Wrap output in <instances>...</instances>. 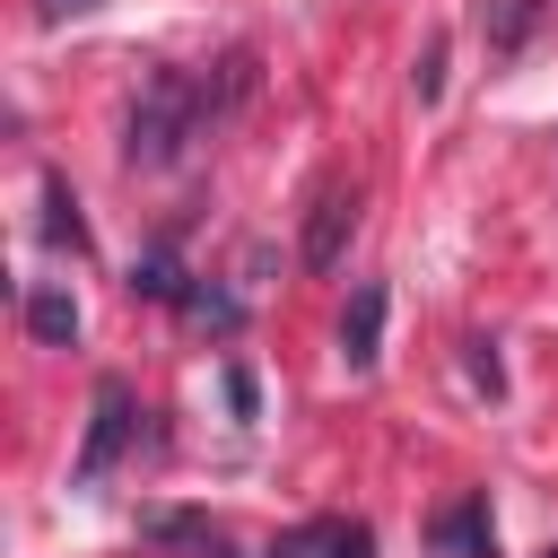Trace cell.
<instances>
[{"instance_id":"6da1fadb","label":"cell","mask_w":558,"mask_h":558,"mask_svg":"<svg viewBox=\"0 0 558 558\" xmlns=\"http://www.w3.org/2000/svg\"><path fill=\"white\" fill-rule=\"evenodd\" d=\"M262 87V52L253 44H227L218 61H166L140 78L131 113H122V166L131 174H166L183 166L209 131H227Z\"/></svg>"},{"instance_id":"7a4b0ae2","label":"cell","mask_w":558,"mask_h":558,"mask_svg":"<svg viewBox=\"0 0 558 558\" xmlns=\"http://www.w3.org/2000/svg\"><path fill=\"white\" fill-rule=\"evenodd\" d=\"M140 392H131V375H96V401H87V445H78V462H70V488L78 497H96L105 488V471L122 462V453H140Z\"/></svg>"},{"instance_id":"3957f363","label":"cell","mask_w":558,"mask_h":558,"mask_svg":"<svg viewBox=\"0 0 558 558\" xmlns=\"http://www.w3.org/2000/svg\"><path fill=\"white\" fill-rule=\"evenodd\" d=\"M357 218H366V192H357V183H323V192H314V218H305V235H296V262H305V270H340Z\"/></svg>"},{"instance_id":"277c9868","label":"cell","mask_w":558,"mask_h":558,"mask_svg":"<svg viewBox=\"0 0 558 558\" xmlns=\"http://www.w3.org/2000/svg\"><path fill=\"white\" fill-rule=\"evenodd\" d=\"M427 549L436 558H497V514H488V488H462L427 514Z\"/></svg>"},{"instance_id":"5b68a950","label":"cell","mask_w":558,"mask_h":558,"mask_svg":"<svg viewBox=\"0 0 558 558\" xmlns=\"http://www.w3.org/2000/svg\"><path fill=\"white\" fill-rule=\"evenodd\" d=\"M140 541L148 549H174V558H244L227 523L192 514V506H140Z\"/></svg>"},{"instance_id":"8992f818","label":"cell","mask_w":558,"mask_h":558,"mask_svg":"<svg viewBox=\"0 0 558 558\" xmlns=\"http://www.w3.org/2000/svg\"><path fill=\"white\" fill-rule=\"evenodd\" d=\"M262 558H375V523H357V514H305Z\"/></svg>"},{"instance_id":"52a82bcc","label":"cell","mask_w":558,"mask_h":558,"mask_svg":"<svg viewBox=\"0 0 558 558\" xmlns=\"http://www.w3.org/2000/svg\"><path fill=\"white\" fill-rule=\"evenodd\" d=\"M384 314H392V288L384 279H357L349 288V314H340V366L349 375H366L384 357Z\"/></svg>"},{"instance_id":"ba28073f","label":"cell","mask_w":558,"mask_h":558,"mask_svg":"<svg viewBox=\"0 0 558 558\" xmlns=\"http://www.w3.org/2000/svg\"><path fill=\"white\" fill-rule=\"evenodd\" d=\"M35 235H44L52 253H70V262H87V253H96V235H87V218H78L70 174H44V218H35Z\"/></svg>"},{"instance_id":"9c48e42d","label":"cell","mask_w":558,"mask_h":558,"mask_svg":"<svg viewBox=\"0 0 558 558\" xmlns=\"http://www.w3.org/2000/svg\"><path fill=\"white\" fill-rule=\"evenodd\" d=\"M131 296H148V305H183V288H192V270H183V253H174V235H157L140 262H131V279H122Z\"/></svg>"},{"instance_id":"30bf717a","label":"cell","mask_w":558,"mask_h":558,"mask_svg":"<svg viewBox=\"0 0 558 558\" xmlns=\"http://www.w3.org/2000/svg\"><path fill=\"white\" fill-rule=\"evenodd\" d=\"M17 314H26V331H35L44 349H70V340H78V296H70L61 279H35Z\"/></svg>"},{"instance_id":"8fae6325","label":"cell","mask_w":558,"mask_h":558,"mask_svg":"<svg viewBox=\"0 0 558 558\" xmlns=\"http://www.w3.org/2000/svg\"><path fill=\"white\" fill-rule=\"evenodd\" d=\"M549 17H558V0H480V35H488V52H523L532 26H549Z\"/></svg>"},{"instance_id":"7c38bea8","label":"cell","mask_w":558,"mask_h":558,"mask_svg":"<svg viewBox=\"0 0 558 558\" xmlns=\"http://www.w3.org/2000/svg\"><path fill=\"white\" fill-rule=\"evenodd\" d=\"M174 314H183V323H201V331H218V340H235V331L253 323V305H244L235 288H218V279H192Z\"/></svg>"},{"instance_id":"4fadbf2b","label":"cell","mask_w":558,"mask_h":558,"mask_svg":"<svg viewBox=\"0 0 558 558\" xmlns=\"http://www.w3.org/2000/svg\"><path fill=\"white\" fill-rule=\"evenodd\" d=\"M462 366H471V384L480 392H506V366H497V340L480 331V340H462Z\"/></svg>"},{"instance_id":"5bb4252c","label":"cell","mask_w":558,"mask_h":558,"mask_svg":"<svg viewBox=\"0 0 558 558\" xmlns=\"http://www.w3.org/2000/svg\"><path fill=\"white\" fill-rule=\"evenodd\" d=\"M410 96H418V105H436V96H445V44H427V52H418V70H410Z\"/></svg>"},{"instance_id":"9a60e30c","label":"cell","mask_w":558,"mask_h":558,"mask_svg":"<svg viewBox=\"0 0 558 558\" xmlns=\"http://www.w3.org/2000/svg\"><path fill=\"white\" fill-rule=\"evenodd\" d=\"M227 410H235V418H262V392H253L244 366H227Z\"/></svg>"},{"instance_id":"2e32d148","label":"cell","mask_w":558,"mask_h":558,"mask_svg":"<svg viewBox=\"0 0 558 558\" xmlns=\"http://www.w3.org/2000/svg\"><path fill=\"white\" fill-rule=\"evenodd\" d=\"M87 9H96V0H35V17H44V26H61V17H87Z\"/></svg>"},{"instance_id":"e0dca14e","label":"cell","mask_w":558,"mask_h":558,"mask_svg":"<svg viewBox=\"0 0 558 558\" xmlns=\"http://www.w3.org/2000/svg\"><path fill=\"white\" fill-rule=\"evenodd\" d=\"M549 558H558V549H549Z\"/></svg>"}]
</instances>
